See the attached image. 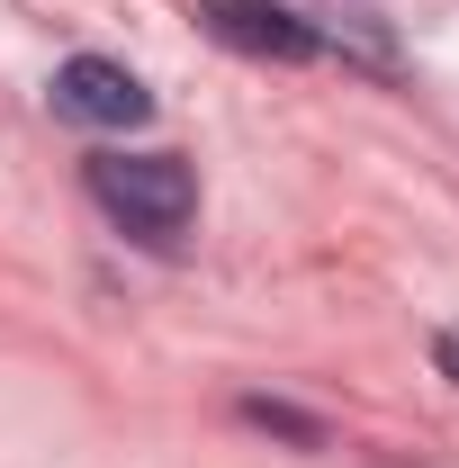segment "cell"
I'll return each instance as SVG.
<instances>
[{
  "label": "cell",
  "instance_id": "obj_1",
  "mask_svg": "<svg viewBox=\"0 0 459 468\" xmlns=\"http://www.w3.org/2000/svg\"><path fill=\"white\" fill-rule=\"evenodd\" d=\"M91 198H100V217L126 226L135 243H154V252H172L189 217H198V180L180 154H91Z\"/></svg>",
  "mask_w": 459,
  "mask_h": 468
},
{
  "label": "cell",
  "instance_id": "obj_2",
  "mask_svg": "<svg viewBox=\"0 0 459 468\" xmlns=\"http://www.w3.org/2000/svg\"><path fill=\"white\" fill-rule=\"evenodd\" d=\"M198 18H208L217 46H234L252 63H315L325 55V37L297 9H280V0H198Z\"/></svg>",
  "mask_w": 459,
  "mask_h": 468
},
{
  "label": "cell",
  "instance_id": "obj_3",
  "mask_svg": "<svg viewBox=\"0 0 459 468\" xmlns=\"http://www.w3.org/2000/svg\"><path fill=\"white\" fill-rule=\"evenodd\" d=\"M55 117H72V126H144L154 100H144V81H135L126 63L72 55V63L55 72Z\"/></svg>",
  "mask_w": 459,
  "mask_h": 468
},
{
  "label": "cell",
  "instance_id": "obj_4",
  "mask_svg": "<svg viewBox=\"0 0 459 468\" xmlns=\"http://www.w3.org/2000/svg\"><path fill=\"white\" fill-rule=\"evenodd\" d=\"M252 423H271V432H288V441H325V423H315V414H297V406H271V397H252Z\"/></svg>",
  "mask_w": 459,
  "mask_h": 468
}]
</instances>
